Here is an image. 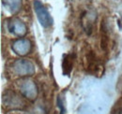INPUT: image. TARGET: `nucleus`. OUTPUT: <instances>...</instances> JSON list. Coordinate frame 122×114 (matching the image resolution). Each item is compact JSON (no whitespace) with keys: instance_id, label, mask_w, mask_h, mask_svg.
I'll use <instances>...</instances> for the list:
<instances>
[{"instance_id":"nucleus-8","label":"nucleus","mask_w":122,"mask_h":114,"mask_svg":"<svg viewBox=\"0 0 122 114\" xmlns=\"http://www.w3.org/2000/svg\"><path fill=\"white\" fill-rule=\"evenodd\" d=\"M57 106L60 108V110H61L60 114L65 113V108L63 107V102H62V100H61L60 96H58V97H57Z\"/></svg>"},{"instance_id":"nucleus-6","label":"nucleus","mask_w":122,"mask_h":114,"mask_svg":"<svg viewBox=\"0 0 122 114\" xmlns=\"http://www.w3.org/2000/svg\"><path fill=\"white\" fill-rule=\"evenodd\" d=\"M3 6L12 14L17 13L22 7V0H2Z\"/></svg>"},{"instance_id":"nucleus-5","label":"nucleus","mask_w":122,"mask_h":114,"mask_svg":"<svg viewBox=\"0 0 122 114\" xmlns=\"http://www.w3.org/2000/svg\"><path fill=\"white\" fill-rule=\"evenodd\" d=\"M23 83L21 84L20 88L22 89V93L23 95H25L26 96V98H29V99H33V98H36V95H37V88L36 85L33 83V81H22Z\"/></svg>"},{"instance_id":"nucleus-2","label":"nucleus","mask_w":122,"mask_h":114,"mask_svg":"<svg viewBox=\"0 0 122 114\" xmlns=\"http://www.w3.org/2000/svg\"><path fill=\"white\" fill-rule=\"evenodd\" d=\"M13 68L19 76H31L35 72L33 64L27 60H18L13 64Z\"/></svg>"},{"instance_id":"nucleus-3","label":"nucleus","mask_w":122,"mask_h":114,"mask_svg":"<svg viewBox=\"0 0 122 114\" xmlns=\"http://www.w3.org/2000/svg\"><path fill=\"white\" fill-rule=\"evenodd\" d=\"M9 30L10 33L18 37H23L26 33V27L25 24L18 19H11L9 22Z\"/></svg>"},{"instance_id":"nucleus-1","label":"nucleus","mask_w":122,"mask_h":114,"mask_svg":"<svg viewBox=\"0 0 122 114\" xmlns=\"http://www.w3.org/2000/svg\"><path fill=\"white\" fill-rule=\"evenodd\" d=\"M33 6H34V10H35V12L37 14V17H38V20H39L40 24L44 28L50 27L53 24V19L50 16V13L48 12V10L44 7V5L41 1L35 0L34 3H33Z\"/></svg>"},{"instance_id":"nucleus-7","label":"nucleus","mask_w":122,"mask_h":114,"mask_svg":"<svg viewBox=\"0 0 122 114\" xmlns=\"http://www.w3.org/2000/svg\"><path fill=\"white\" fill-rule=\"evenodd\" d=\"M71 59H72V56L71 54H67V55L64 56L63 64H62L64 75L69 76L71 71V69H72V60Z\"/></svg>"},{"instance_id":"nucleus-4","label":"nucleus","mask_w":122,"mask_h":114,"mask_svg":"<svg viewBox=\"0 0 122 114\" xmlns=\"http://www.w3.org/2000/svg\"><path fill=\"white\" fill-rule=\"evenodd\" d=\"M12 50L19 55H25L30 52L31 43L27 39H19L12 44Z\"/></svg>"}]
</instances>
